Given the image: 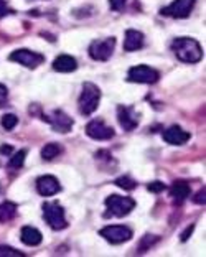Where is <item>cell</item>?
Wrapping results in <instances>:
<instances>
[{
  "label": "cell",
  "instance_id": "6da1fadb",
  "mask_svg": "<svg viewBox=\"0 0 206 257\" xmlns=\"http://www.w3.org/2000/svg\"><path fill=\"white\" fill-rule=\"evenodd\" d=\"M172 51L183 63H198L203 58L201 46L193 38H176L172 43Z\"/></svg>",
  "mask_w": 206,
  "mask_h": 257
},
{
  "label": "cell",
  "instance_id": "7a4b0ae2",
  "mask_svg": "<svg viewBox=\"0 0 206 257\" xmlns=\"http://www.w3.org/2000/svg\"><path fill=\"white\" fill-rule=\"evenodd\" d=\"M99 101H101V89L92 83L82 84V91H81V96L78 101L79 112L82 115H91L94 110L97 109Z\"/></svg>",
  "mask_w": 206,
  "mask_h": 257
},
{
  "label": "cell",
  "instance_id": "3957f363",
  "mask_svg": "<svg viewBox=\"0 0 206 257\" xmlns=\"http://www.w3.org/2000/svg\"><path fill=\"white\" fill-rule=\"evenodd\" d=\"M43 218L51 229H55V231H61L68 226L66 216H64V209L61 204H58L56 201L43 204Z\"/></svg>",
  "mask_w": 206,
  "mask_h": 257
},
{
  "label": "cell",
  "instance_id": "277c9868",
  "mask_svg": "<svg viewBox=\"0 0 206 257\" xmlns=\"http://www.w3.org/2000/svg\"><path fill=\"white\" fill-rule=\"evenodd\" d=\"M106 206H108V211L113 216L124 218V216H127L135 208V201L127 196L111 195L106 198Z\"/></svg>",
  "mask_w": 206,
  "mask_h": 257
},
{
  "label": "cell",
  "instance_id": "5b68a950",
  "mask_svg": "<svg viewBox=\"0 0 206 257\" xmlns=\"http://www.w3.org/2000/svg\"><path fill=\"white\" fill-rule=\"evenodd\" d=\"M160 74L157 69L145 66V64H139V66H132L127 73V79L131 83H139V84H155Z\"/></svg>",
  "mask_w": 206,
  "mask_h": 257
},
{
  "label": "cell",
  "instance_id": "8992f818",
  "mask_svg": "<svg viewBox=\"0 0 206 257\" xmlns=\"http://www.w3.org/2000/svg\"><path fill=\"white\" fill-rule=\"evenodd\" d=\"M116 48V38H104V40H96L89 46V56L94 61H108L114 53Z\"/></svg>",
  "mask_w": 206,
  "mask_h": 257
},
{
  "label": "cell",
  "instance_id": "52a82bcc",
  "mask_svg": "<svg viewBox=\"0 0 206 257\" xmlns=\"http://www.w3.org/2000/svg\"><path fill=\"white\" fill-rule=\"evenodd\" d=\"M10 60L22 64V66H25V68L35 69L45 61V56L32 50H15L14 53L10 55Z\"/></svg>",
  "mask_w": 206,
  "mask_h": 257
},
{
  "label": "cell",
  "instance_id": "ba28073f",
  "mask_svg": "<svg viewBox=\"0 0 206 257\" xmlns=\"http://www.w3.org/2000/svg\"><path fill=\"white\" fill-rule=\"evenodd\" d=\"M99 234L111 244H122L132 237V229L127 226H106Z\"/></svg>",
  "mask_w": 206,
  "mask_h": 257
},
{
  "label": "cell",
  "instance_id": "9c48e42d",
  "mask_svg": "<svg viewBox=\"0 0 206 257\" xmlns=\"http://www.w3.org/2000/svg\"><path fill=\"white\" fill-rule=\"evenodd\" d=\"M195 7V0H173L172 4L162 9V15L172 19H186Z\"/></svg>",
  "mask_w": 206,
  "mask_h": 257
},
{
  "label": "cell",
  "instance_id": "30bf717a",
  "mask_svg": "<svg viewBox=\"0 0 206 257\" xmlns=\"http://www.w3.org/2000/svg\"><path fill=\"white\" fill-rule=\"evenodd\" d=\"M43 120H46L53 127V131L60 132V134H68L73 128V119L69 117L66 112L63 110H53L51 114L43 115Z\"/></svg>",
  "mask_w": 206,
  "mask_h": 257
},
{
  "label": "cell",
  "instance_id": "8fae6325",
  "mask_svg": "<svg viewBox=\"0 0 206 257\" xmlns=\"http://www.w3.org/2000/svg\"><path fill=\"white\" fill-rule=\"evenodd\" d=\"M117 119H119L121 127L127 132H132L139 125V114L135 112V109L129 106L117 107Z\"/></svg>",
  "mask_w": 206,
  "mask_h": 257
},
{
  "label": "cell",
  "instance_id": "7c38bea8",
  "mask_svg": "<svg viewBox=\"0 0 206 257\" xmlns=\"http://www.w3.org/2000/svg\"><path fill=\"white\" fill-rule=\"evenodd\" d=\"M86 134L94 140H109L114 137V131L113 127L106 125L102 120H91L89 124L86 125Z\"/></svg>",
  "mask_w": 206,
  "mask_h": 257
},
{
  "label": "cell",
  "instance_id": "4fadbf2b",
  "mask_svg": "<svg viewBox=\"0 0 206 257\" xmlns=\"http://www.w3.org/2000/svg\"><path fill=\"white\" fill-rule=\"evenodd\" d=\"M37 190L41 196H53L61 190V185L51 175H43L37 180Z\"/></svg>",
  "mask_w": 206,
  "mask_h": 257
},
{
  "label": "cell",
  "instance_id": "5bb4252c",
  "mask_svg": "<svg viewBox=\"0 0 206 257\" xmlns=\"http://www.w3.org/2000/svg\"><path fill=\"white\" fill-rule=\"evenodd\" d=\"M162 137L165 142L170 145H183L190 140V134L185 132L183 128L178 125H172V127H168L167 131H163Z\"/></svg>",
  "mask_w": 206,
  "mask_h": 257
},
{
  "label": "cell",
  "instance_id": "9a60e30c",
  "mask_svg": "<svg viewBox=\"0 0 206 257\" xmlns=\"http://www.w3.org/2000/svg\"><path fill=\"white\" fill-rule=\"evenodd\" d=\"M144 33L139 30H127L126 38H124V50L126 51H135L144 46Z\"/></svg>",
  "mask_w": 206,
  "mask_h": 257
},
{
  "label": "cell",
  "instance_id": "2e32d148",
  "mask_svg": "<svg viewBox=\"0 0 206 257\" xmlns=\"http://www.w3.org/2000/svg\"><path fill=\"white\" fill-rule=\"evenodd\" d=\"M76 68H78V61L69 55H60L53 61V69L58 73H71L76 71Z\"/></svg>",
  "mask_w": 206,
  "mask_h": 257
},
{
  "label": "cell",
  "instance_id": "e0dca14e",
  "mask_svg": "<svg viewBox=\"0 0 206 257\" xmlns=\"http://www.w3.org/2000/svg\"><path fill=\"white\" fill-rule=\"evenodd\" d=\"M20 239L22 242L25 244V246H38V244H41V239H43V236H41V232L37 229V227H32V226H25L22 227V232H20Z\"/></svg>",
  "mask_w": 206,
  "mask_h": 257
},
{
  "label": "cell",
  "instance_id": "ac0fdd59",
  "mask_svg": "<svg viewBox=\"0 0 206 257\" xmlns=\"http://www.w3.org/2000/svg\"><path fill=\"white\" fill-rule=\"evenodd\" d=\"M170 195H172V198L176 203L185 201L190 196V185L185 182H175L172 185V188H170Z\"/></svg>",
  "mask_w": 206,
  "mask_h": 257
},
{
  "label": "cell",
  "instance_id": "d6986e66",
  "mask_svg": "<svg viewBox=\"0 0 206 257\" xmlns=\"http://www.w3.org/2000/svg\"><path fill=\"white\" fill-rule=\"evenodd\" d=\"M17 214V204L5 201L0 204V223H7V221L14 219Z\"/></svg>",
  "mask_w": 206,
  "mask_h": 257
},
{
  "label": "cell",
  "instance_id": "ffe728a7",
  "mask_svg": "<svg viewBox=\"0 0 206 257\" xmlns=\"http://www.w3.org/2000/svg\"><path fill=\"white\" fill-rule=\"evenodd\" d=\"M63 152L61 145L60 144H46L43 149H41V159L50 162L53 159H56L58 155H60Z\"/></svg>",
  "mask_w": 206,
  "mask_h": 257
},
{
  "label": "cell",
  "instance_id": "44dd1931",
  "mask_svg": "<svg viewBox=\"0 0 206 257\" xmlns=\"http://www.w3.org/2000/svg\"><path fill=\"white\" fill-rule=\"evenodd\" d=\"M17 124H19V117L14 114H5L2 117V127L5 131H12V128H15Z\"/></svg>",
  "mask_w": 206,
  "mask_h": 257
},
{
  "label": "cell",
  "instance_id": "7402d4cb",
  "mask_svg": "<svg viewBox=\"0 0 206 257\" xmlns=\"http://www.w3.org/2000/svg\"><path fill=\"white\" fill-rule=\"evenodd\" d=\"M25 157H27V152L25 150H19L17 154L12 157L10 160V168H20L25 162Z\"/></svg>",
  "mask_w": 206,
  "mask_h": 257
},
{
  "label": "cell",
  "instance_id": "603a6c76",
  "mask_svg": "<svg viewBox=\"0 0 206 257\" xmlns=\"http://www.w3.org/2000/svg\"><path fill=\"white\" fill-rule=\"evenodd\" d=\"M116 185L121 186V188H124V190H134L135 186H137V183H135L131 177H121V178H117L116 180Z\"/></svg>",
  "mask_w": 206,
  "mask_h": 257
},
{
  "label": "cell",
  "instance_id": "cb8c5ba5",
  "mask_svg": "<svg viewBox=\"0 0 206 257\" xmlns=\"http://www.w3.org/2000/svg\"><path fill=\"white\" fill-rule=\"evenodd\" d=\"M157 241H158V237H157V236H149V234L144 236V237H142V242H140V247H139V249H140V252H145V249L152 247Z\"/></svg>",
  "mask_w": 206,
  "mask_h": 257
},
{
  "label": "cell",
  "instance_id": "d4e9b609",
  "mask_svg": "<svg viewBox=\"0 0 206 257\" xmlns=\"http://www.w3.org/2000/svg\"><path fill=\"white\" fill-rule=\"evenodd\" d=\"M0 257H23V254L19 252V250L12 249V247L0 246Z\"/></svg>",
  "mask_w": 206,
  "mask_h": 257
},
{
  "label": "cell",
  "instance_id": "484cf974",
  "mask_svg": "<svg viewBox=\"0 0 206 257\" xmlns=\"http://www.w3.org/2000/svg\"><path fill=\"white\" fill-rule=\"evenodd\" d=\"M109 7L116 12H119L126 7V0H109Z\"/></svg>",
  "mask_w": 206,
  "mask_h": 257
},
{
  "label": "cell",
  "instance_id": "4316f807",
  "mask_svg": "<svg viewBox=\"0 0 206 257\" xmlns=\"http://www.w3.org/2000/svg\"><path fill=\"white\" fill-rule=\"evenodd\" d=\"M7 99H9V91H7V87H5L4 84H0V107H4V106H5Z\"/></svg>",
  "mask_w": 206,
  "mask_h": 257
},
{
  "label": "cell",
  "instance_id": "83f0119b",
  "mask_svg": "<svg viewBox=\"0 0 206 257\" xmlns=\"http://www.w3.org/2000/svg\"><path fill=\"white\" fill-rule=\"evenodd\" d=\"M147 188H149V191H152V193H160L165 190V185L162 182H154V183H150L149 186H147Z\"/></svg>",
  "mask_w": 206,
  "mask_h": 257
},
{
  "label": "cell",
  "instance_id": "f1b7e54d",
  "mask_svg": "<svg viewBox=\"0 0 206 257\" xmlns=\"http://www.w3.org/2000/svg\"><path fill=\"white\" fill-rule=\"evenodd\" d=\"M9 14H10V10L7 7V4H5L4 0H0V19L5 17V15H9Z\"/></svg>",
  "mask_w": 206,
  "mask_h": 257
},
{
  "label": "cell",
  "instance_id": "f546056e",
  "mask_svg": "<svg viewBox=\"0 0 206 257\" xmlns=\"http://www.w3.org/2000/svg\"><path fill=\"white\" fill-rule=\"evenodd\" d=\"M195 201H196L198 204H204V188H203V190H199V193H198L196 198H195Z\"/></svg>",
  "mask_w": 206,
  "mask_h": 257
},
{
  "label": "cell",
  "instance_id": "4dcf8cb0",
  "mask_svg": "<svg viewBox=\"0 0 206 257\" xmlns=\"http://www.w3.org/2000/svg\"><path fill=\"white\" fill-rule=\"evenodd\" d=\"M0 154H2V155H10L12 154V147H10V145H2V147H0Z\"/></svg>",
  "mask_w": 206,
  "mask_h": 257
},
{
  "label": "cell",
  "instance_id": "1f68e13d",
  "mask_svg": "<svg viewBox=\"0 0 206 257\" xmlns=\"http://www.w3.org/2000/svg\"><path fill=\"white\" fill-rule=\"evenodd\" d=\"M191 231H193V226H190V227H188V229L183 232V234H181V241H186V239H188V236H190L191 234Z\"/></svg>",
  "mask_w": 206,
  "mask_h": 257
}]
</instances>
